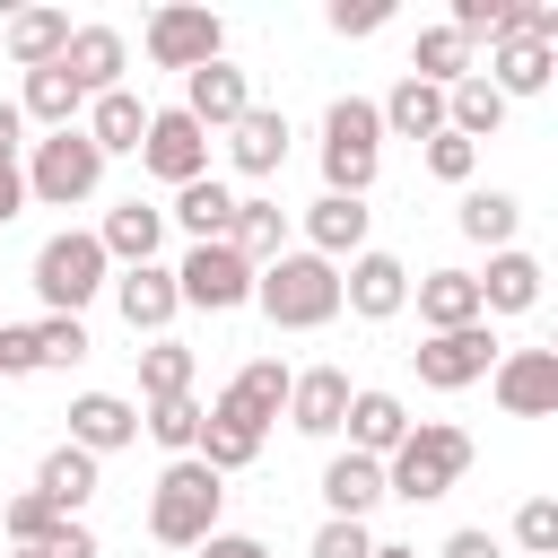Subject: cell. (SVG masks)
<instances>
[{
	"instance_id": "cell-1",
	"label": "cell",
	"mask_w": 558,
	"mask_h": 558,
	"mask_svg": "<svg viewBox=\"0 0 558 558\" xmlns=\"http://www.w3.org/2000/svg\"><path fill=\"white\" fill-rule=\"evenodd\" d=\"M253 305L279 323V331H323L340 314V270L323 253H279L253 270Z\"/></svg>"
},
{
	"instance_id": "cell-2",
	"label": "cell",
	"mask_w": 558,
	"mask_h": 558,
	"mask_svg": "<svg viewBox=\"0 0 558 558\" xmlns=\"http://www.w3.org/2000/svg\"><path fill=\"white\" fill-rule=\"evenodd\" d=\"M462 471H471V436H462V427H445V418H410V436L384 453V497L427 506V497L462 488Z\"/></svg>"
},
{
	"instance_id": "cell-3",
	"label": "cell",
	"mask_w": 558,
	"mask_h": 558,
	"mask_svg": "<svg viewBox=\"0 0 558 558\" xmlns=\"http://www.w3.org/2000/svg\"><path fill=\"white\" fill-rule=\"evenodd\" d=\"M218 471L201 462V453H183V462H166L157 471V497H148V532L166 541V549H201L209 532H218Z\"/></svg>"
},
{
	"instance_id": "cell-4",
	"label": "cell",
	"mask_w": 558,
	"mask_h": 558,
	"mask_svg": "<svg viewBox=\"0 0 558 558\" xmlns=\"http://www.w3.org/2000/svg\"><path fill=\"white\" fill-rule=\"evenodd\" d=\"M375 157H384V122H375V105H366V96H340V105L323 113V192L366 201Z\"/></svg>"
},
{
	"instance_id": "cell-5",
	"label": "cell",
	"mask_w": 558,
	"mask_h": 558,
	"mask_svg": "<svg viewBox=\"0 0 558 558\" xmlns=\"http://www.w3.org/2000/svg\"><path fill=\"white\" fill-rule=\"evenodd\" d=\"M105 183V157H96V140L70 122V131H52V140H35V166H26V201H44V209H70V201H87Z\"/></svg>"
},
{
	"instance_id": "cell-6",
	"label": "cell",
	"mask_w": 558,
	"mask_h": 558,
	"mask_svg": "<svg viewBox=\"0 0 558 558\" xmlns=\"http://www.w3.org/2000/svg\"><path fill=\"white\" fill-rule=\"evenodd\" d=\"M105 270H113V262H105L96 235H78V227H70V235H44V253H35V296H44L52 314H78V305L105 288Z\"/></svg>"
},
{
	"instance_id": "cell-7",
	"label": "cell",
	"mask_w": 558,
	"mask_h": 558,
	"mask_svg": "<svg viewBox=\"0 0 558 558\" xmlns=\"http://www.w3.org/2000/svg\"><path fill=\"white\" fill-rule=\"evenodd\" d=\"M174 296L201 305V314H227V305H253V262L235 244H192L183 270H174Z\"/></svg>"
},
{
	"instance_id": "cell-8",
	"label": "cell",
	"mask_w": 558,
	"mask_h": 558,
	"mask_svg": "<svg viewBox=\"0 0 558 558\" xmlns=\"http://www.w3.org/2000/svg\"><path fill=\"white\" fill-rule=\"evenodd\" d=\"M410 366H418L427 392H462V384H480V375L497 366V331H488V323H471V331H427V340L410 349Z\"/></svg>"
},
{
	"instance_id": "cell-9",
	"label": "cell",
	"mask_w": 558,
	"mask_h": 558,
	"mask_svg": "<svg viewBox=\"0 0 558 558\" xmlns=\"http://www.w3.org/2000/svg\"><path fill=\"white\" fill-rule=\"evenodd\" d=\"M218 52H227V26H218L209 9H183V0H174V9L148 17V61H157V70H183V78H192V70H209Z\"/></svg>"
},
{
	"instance_id": "cell-10",
	"label": "cell",
	"mask_w": 558,
	"mask_h": 558,
	"mask_svg": "<svg viewBox=\"0 0 558 558\" xmlns=\"http://www.w3.org/2000/svg\"><path fill=\"white\" fill-rule=\"evenodd\" d=\"M140 166L157 174V183H201L209 174V131L183 113V105H166V113H148V140H140Z\"/></svg>"
},
{
	"instance_id": "cell-11",
	"label": "cell",
	"mask_w": 558,
	"mask_h": 558,
	"mask_svg": "<svg viewBox=\"0 0 558 558\" xmlns=\"http://www.w3.org/2000/svg\"><path fill=\"white\" fill-rule=\"evenodd\" d=\"M488 384H497L506 418H549L558 410V349H506L488 366Z\"/></svg>"
},
{
	"instance_id": "cell-12",
	"label": "cell",
	"mask_w": 558,
	"mask_h": 558,
	"mask_svg": "<svg viewBox=\"0 0 558 558\" xmlns=\"http://www.w3.org/2000/svg\"><path fill=\"white\" fill-rule=\"evenodd\" d=\"M480 78H488V87H497V96L514 105V96H541V87L558 78V52H549L541 35H497V44H488V70H480Z\"/></svg>"
},
{
	"instance_id": "cell-13",
	"label": "cell",
	"mask_w": 558,
	"mask_h": 558,
	"mask_svg": "<svg viewBox=\"0 0 558 558\" xmlns=\"http://www.w3.org/2000/svg\"><path fill=\"white\" fill-rule=\"evenodd\" d=\"M183 113H192L201 131H235V122L253 113V87H244V70H235V61H209V70H192V78H183Z\"/></svg>"
},
{
	"instance_id": "cell-14",
	"label": "cell",
	"mask_w": 558,
	"mask_h": 558,
	"mask_svg": "<svg viewBox=\"0 0 558 558\" xmlns=\"http://www.w3.org/2000/svg\"><path fill=\"white\" fill-rule=\"evenodd\" d=\"M340 305H349V314H366V323H384V314H401V305H410V270H401L392 253H375V244H366V253L349 262V279H340Z\"/></svg>"
},
{
	"instance_id": "cell-15",
	"label": "cell",
	"mask_w": 558,
	"mask_h": 558,
	"mask_svg": "<svg viewBox=\"0 0 558 558\" xmlns=\"http://www.w3.org/2000/svg\"><path fill=\"white\" fill-rule=\"evenodd\" d=\"M340 418H349V375H340V366L288 375V427H296V436H340Z\"/></svg>"
},
{
	"instance_id": "cell-16",
	"label": "cell",
	"mask_w": 558,
	"mask_h": 558,
	"mask_svg": "<svg viewBox=\"0 0 558 558\" xmlns=\"http://www.w3.org/2000/svg\"><path fill=\"white\" fill-rule=\"evenodd\" d=\"M262 436H270V427H262L253 410H235V401H209V410H201V445H192V453H201V462L227 480V471H244V462L262 453Z\"/></svg>"
},
{
	"instance_id": "cell-17",
	"label": "cell",
	"mask_w": 558,
	"mask_h": 558,
	"mask_svg": "<svg viewBox=\"0 0 558 558\" xmlns=\"http://www.w3.org/2000/svg\"><path fill=\"white\" fill-rule=\"evenodd\" d=\"M87 140H96V157H140V140H148V105L131 96V87H105V96H87V122H78Z\"/></svg>"
},
{
	"instance_id": "cell-18",
	"label": "cell",
	"mask_w": 558,
	"mask_h": 558,
	"mask_svg": "<svg viewBox=\"0 0 558 558\" xmlns=\"http://www.w3.org/2000/svg\"><path fill=\"white\" fill-rule=\"evenodd\" d=\"M131 436H140V410L122 392H78L70 401V445L78 453H122Z\"/></svg>"
},
{
	"instance_id": "cell-19",
	"label": "cell",
	"mask_w": 558,
	"mask_h": 558,
	"mask_svg": "<svg viewBox=\"0 0 558 558\" xmlns=\"http://www.w3.org/2000/svg\"><path fill=\"white\" fill-rule=\"evenodd\" d=\"M122 35L113 26H70V44H61V70L78 78V96H105V87H122Z\"/></svg>"
},
{
	"instance_id": "cell-20",
	"label": "cell",
	"mask_w": 558,
	"mask_h": 558,
	"mask_svg": "<svg viewBox=\"0 0 558 558\" xmlns=\"http://www.w3.org/2000/svg\"><path fill=\"white\" fill-rule=\"evenodd\" d=\"M366 218H375V209H366V201H340V192H323V201H314V209H305V235H314V244H305V253H323V262H331V270H340V253H349V262H357V253H366Z\"/></svg>"
},
{
	"instance_id": "cell-21",
	"label": "cell",
	"mask_w": 558,
	"mask_h": 558,
	"mask_svg": "<svg viewBox=\"0 0 558 558\" xmlns=\"http://www.w3.org/2000/svg\"><path fill=\"white\" fill-rule=\"evenodd\" d=\"M96 244H105V262L140 270V262H157V244H166V209H148V201H122V209H105Z\"/></svg>"
},
{
	"instance_id": "cell-22",
	"label": "cell",
	"mask_w": 558,
	"mask_h": 558,
	"mask_svg": "<svg viewBox=\"0 0 558 558\" xmlns=\"http://www.w3.org/2000/svg\"><path fill=\"white\" fill-rule=\"evenodd\" d=\"M113 305H122V323H131V331H166V323L183 314V296H174V270H157V262L122 270V279H113Z\"/></svg>"
},
{
	"instance_id": "cell-23",
	"label": "cell",
	"mask_w": 558,
	"mask_h": 558,
	"mask_svg": "<svg viewBox=\"0 0 558 558\" xmlns=\"http://www.w3.org/2000/svg\"><path fill=\"white\" fill-rule=\"evenodd\" d=\"M418 323H427V331H471V323H488V314H480V279H471V270H427V279H418Z\"/></svg>"
},
{
	"instance_id": "cell-24",
	"label": "cell",
	"mask_w": 558,
	"mask_h": 558,
	"mask_svg": "<svg viewBox=\"0 0 558 558\" xmlns=\"http://www.w3.org/2000/svg\"><path fill=\"white\" fill-rule=\"evenodd\" d=\"M349 453H366V462H384L401 436H410V410L392 401V392H349Z\"/></svg>"
},
{
	"instance_id": "cell-25",
	"label": "cell",
	"mask_w": 558,
	"mask_h": 558,
	"mask_svg": "<svg viewBox=\"0 0 558 558\" xmlns=\"http://www.w3.org/2000/svg\"><path fill=\"white\" fill-rule=\"evenodd\" d=\"M445 131H453V140H471V148H480V140H497V131H506V96H497L480 70H471V78H453V87H445Z\"/></svg>"
},
{
	"instance_id": "cell-26",
	"label": "cell",
	"mask_w": 558,
	"mask_h": 558,
	"mask_svg": "<svg viewBox=\"0 0 558 558\" xmlns=\"http://www.w3.org/2000/svg\"><path fill=\"white\" fill-rule=\"evenodd\" d=\"M166 218H183V235H192V244H227V235H235V192H227L218 174H201V183H183V192H174V209H166Z\"/></svg>"
},
{
	"instance_id": "cell-27",
	"label": "cell",
	"mask_w": 558,
	"mask_h": 558,
	"mask_svg": "<svg viewBox=\"0 0 558 558\" xmlns=\"http://www.w3.org/2000/svg\"><path fill=\"white\" fill-rule=\"evenodd\" d=\"M541 305V262L532 253H488V279H480V314H532Z\"/></svg>"
},
{
	"instance_id": "cell-28",
	"label": "cell",
	"mask_w": 558,
	"mask_h": 558,
	"mask_svg": "<svg viewBox=\"0 0 558 558\" xmlns=\"http://www.w3.org/2000/svg\"><path fill=\"white\" fill-rule=\"evenodd\" d=\"M35 497H44L52 514H70V523H78V506L96 497V453H78V445H52V453H44V471H35Z\"/></svg>"
},
{
	"instance_id": "cell-29",
	"label": "cell",
	"mask_w": 558,
	"mask_h": 558,
	"mask_svg": "<svg viewBox=\"0 0 558 558\" xmlns=\"http://www.w3.org/2000/svg\"><path fill=\"white\" fill-rule=\"evenodd\" d=\"M375 497H384V462H366V453H331V471H323V506H331L340 523H366Z\"/></svg>"
},
{
	"instance_id": "cell-30",
	"label": "cell",
	"mask_w": 558,
	"mask_h": 558,
	"mask_svg": "<svg viewBox=\"0 0 558 558\" xmlns=\"http://www.w3.org/2000/svg\"><path fill=\"white\" fill-rule=\"evenodd\" d=\"M375 122H384V131H401V140H436V131H445V87L401 78V87L375 105Z\"/></svg>"
},
{
	"instance_id": "cell-31",
	"label": "cell",
	"mask_w": 558,
	"mask_h": 558,
	"mask_svg": "<svg viewBox=\"0 0 558 558\" xmlns=\"http://www.w3.org/2000/svg\"><path fill=\"white\" fill-rule=\"evenodd\" d=\"M227 148H235V166H244V174H279V166H288V113L253 105V113L227 131Z\"/></svg>"
},
{
	"instance_id": "cell-32",
	"label": "cell",
	"mask_w": 558,
	"mask_h": 558,
	"mask_svg": "<svg viewBox=\"0 0 558 558\" xmlns=\"http://www.w3.org/2000/svg\"><path fill=\"white\" fill-rule=\"evenodd\" d=\"M61 44H70V17H61V9H17V17H9V61H17V70H52Z\"/></svg>"
},
{
	"instance_id": "cell-33",
	"label": "cell",
	"mask_w": 558,
	"mask_h": 558,
	"mask_svg": "<svg viewBox=\"0 0 558 558\" xmlns=\"http://www.w3.org/2000/svg\"><path fill=\"white\" fill-rule=\"evenodd\" d=\"M17 113H26V122H52V131H70V122L87 113V96H78V78L52 61V70H26V96H17Z\"/></svg>"
},
{
	"instance_id": "cell-34",
	"label": "cell",
	"mask_w": 558,
	"mask_h": 558,
	"mask_svg": "<svg viewBox=\"0 0 558 558\" xmlns=\"http://www.w3.org/2000/svg\"><path fill=\"white\" fill-rule=\"evenodd\" d=\"M227 244H235L253 270L279 262V253H288V209H279V201H235V235H227Z\"/></svg>"
},
{
	"instance_id": "cell-35",
	"label": "cell",
	"mask_w": 558,
	"mask_h": 558,
	"mask_svg": "<svg viewBox=\"0 0 558 558\" xmlns=\"http://www.w3.org/2000/svg\"><path fill=\"white\" fill-rule=\"evenodd\" d=\"M410 78H427V87H453V78H471V44H462L453 26H427V35L410 44Z\"/></svg>"
},
{
	"instance_id": "cell-36",
	"label": "cell",
	"mask_w": 558,
	"mask_h": 558,
	"mask_svg": "<svg viewBox=\"0 0 558 558\" xmlns=\"http://www.w3.org/2000/svg\"><path fill=\"white\" fill-rule=\"evenodd\" d=\"M514 227H523V201L514 192H462V235L471 244H514Z\"/></svg>"
},
{
	"instance_id": "cell-37",
	"label": "cell",
	"mask_w": 558,
	"mask_h": 558,
	"mask_svg": "<svg viewBox=\"0 0 558 558\" xmlns=\"http://www.w3.org/2000/svg\"><path fill=\"white\" fill-rule=\"evenodd\" d=\"M218 401H235V410H253V418L270 427V418L288 410V366H279V357H253V366H244V375H235Z\"/></svg>"
},
{
	"instance_id": "cell-38",
	"label": "cell",
	"mask_w": 558,
	"mask_h": 558,
	"mask_svg": "<svg viewBox=\"0 0 558 558\" xmlns=\"http://www.w3.org/2000/svg\"><path fill=\"white\" fill-rule=\"evenodd\" d=\"M140 392H148V401H183V392H192V349H183V340L140 349Z\"/></svg>"
},
{
	"instance_id": "cell-39",
	"label": "cell",
	"mask_w": 558,
	"mask_h": 558,
	"mask_svg": "<svg viewBox=\"0 0 558 558\" xmlns=\"http://www.w3.org/2000/svg\"><path fill=\"white\" fill-rule=\"evenodd\" d=\"M140 427H148V436L183 462V453L201 445V401H192V392H183V401H148V418H140Z\"/></svg>"
},
{
	"instance_id": "cell-40",
	"label": "cell",
	"mask_w": 558,
	"mask_h": 558,
	"mask_svg": "<svg viewBox=\"0 0 558 558\" xmlns=\"http://www.w3.org/2000/svg\"><path fill=\"white\" fill-rule=\"evenodd\" d=\"M0 523H9V541H17V549H44V541H52V532H61V523H70V514H52V506H44V497H35V488H17V497H9V514H0Z\"/></svg>"
},
{
	"instance_id": "cell-41",
	"label": "cell",
	"mask_w": 558,
	"mask_h": 558,
	"mask_svg": "<svg viewBox=\"0 0 558 558\" xmlns=\"http://www.w3.org/2000/svg\"><path fill=\"white\" fill-rule=\"evenodd\" d=\"M35 357H44V366H78V357H87V323H78V314H44V323H35Z\"/></svg>"
},
{
	"instance_id": "cell-42",
	"label": "cell",
	"mask_w": 558,
	"mask_h": 558,
	"mask_svg": "<svg viewBox=\"0 0 558 558\" xmlns=\"http://www.w3.org/2000/svg\"><path fill=\"white\" fill-rule=\"evenodd\" d=\"M514 541H523L532 558H558V497H523V506H514Z\"/></svg>"
},
{
	"instance_id": "cell-43",
	"label": "cell",
	"mask_w": 558,
	"mask_h": 558,
	"mask_svg": "<svg viewBox=\"0 0 558 558\" xmlns=\"http://www.w3.org/2000/svg\"><path fill=\"white\" fill-rule=\"evenodd\" d=\"M471 166H480V148H471V140H453V131H436V140H427V174H436V183H471Z\"/></svg>"
},
{
	"instance_id": "cell-44",
	"label": "cell",
	"mask_w": 558,
	"mask_h": 558,
	"mask_svg": "<svg viewBox=\"0 0 558 558\" xmlns=\"http://www.w3.org/2000/svg\"><path fill=\"white\" fill-rule=\"evenodd\" d=\"M314 558H375V532H366V523H340V514H331V523L314 532Z\"/></svg>"
},
{
	"instance_id": "cell-45",
	"label": "cell",
	"mask_w": 558,
	"mask_h": 558,
	"mask_svg": "<svg viewBox=\"0 0 558 558\" xmlns=\"http://www.w3.org/2000/svg\"><path fill=\"white\" fill-rule=\"evenodd\" d=\"M392 17V0H331V35H375Z\"/></svg>"
},
{
	"instance_id": "cell-46",
	"label": "cell",
	"mask_w": 558,
	"mask_h": 558,
	"mask_svg": "<svg viewBox=\"0 0 558 558\" xmlns=\"http://www.w3.org/2000/svg\"><path fill=\"white\" fill-rule=\"evenodd\" d=\"M44 357H35V331L26 323H0V375H35Z\"/></svg>"
},
{
	"instance_id": "cell-47",
	"label": "cell",
	"mask_w": 558,
	"mask_h": 558,
	"mask_svg": "<svg viewBox=\"0 0 558 558\" xmlns=\"http://www.w3.org/2000/svg\"><path fill=\"white\" fill-rule=\"evenodd\" d=\"M436 558H497V532L462 523V532H445V549H436Z\"/></svg>"
},
{
	"instance_id": "cell-48",
	"label": "cell",
	"mask_w": 558,
	"mask_h": 558,
	"mask_svg": "<svg viewBox=\"0 0 558 558\" xmlns=\"http://www.w3.org/2000/svg\"><path fill=\"white\" fill-rule=\"evenodd\" d=\"M44 558H96V532H87V523H61V532L44 541Z\"/></svg>"
},
{
	"instance_id": "cell-49",
	"label": "cell",
	"mask_w": 558,
	"mask_h": 558,
	"mask_svg": "<svg viewBox=\"0 0 558 558\" xmlns=\"http://www.w3.org/2000/svg\"><path fill=\"white\" fill-rule=\"evenodd\" d=\"M201 558H270V549H262L253 532H209V541H201Z\"/></svg>"
},
{
	"instance_id": "cell-50",
	"label": "cell",
	"mask_w": 558,
	"mask_h": 558,
	"mask_svg": "<svg viewBox=\"0 0 558 558\" xmlns=\"http://www.w3.org/2000/svg\"><path fill=\"white\" fill-rule=\"evenodd\" d=\"M26 209V174H17V157H0V227Z\"/></svg>"
},
{
	"instance_id": "cell-51",
	"label": "cell",
	"mask_w": 558,
	"mask_h": 558,
	"mask_svg": "<svg viewBox=\"0 0 558 558\" xmlns=\"http://www.w3.org/2000/svg\"><path fill=\"white\" fill-rule=\"evenodd\" d=\"M17 131H26V113H17V105H0V157H17Z\"/></svg>"
},
{
	"instance_id": "cell-52",
	"label": "cell",
	"mask_w": 558,
	"mask_h": 558,
	"mask_svg": "<svg viewBox=\"0 0 558 558\" xmlns=\"http://www.w3.org/2000/svg\"><path fill=\"white\" fill-rule=\"evenodd\" d=\"M375 558H418V549H401V541H375Z\"/></svg>"
},
{
	"instance_id": "cell-53",
	"label": "cell",
	"mask_w": 558,
	"mask_h": 558,
	"mask_svg": "<svg viewBox=\"0 0 558 558\" xmlns=\"http://www.w3.org/2000/svg\"><path fill=\"white\" fill-rule=\"evenodd\" d=\"M9 558H44V549H9Z\"/></svg>"
}]
</instances>
